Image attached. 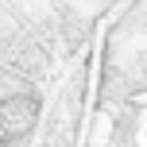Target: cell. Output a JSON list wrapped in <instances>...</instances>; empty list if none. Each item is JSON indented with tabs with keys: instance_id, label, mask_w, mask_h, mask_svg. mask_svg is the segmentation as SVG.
<instances>
[{
	"instance_id": "cell-1",
	"label": "cell",
	"mask_w": 147,
	"mask_h": 147,
	"mask_svg": "<svg viewBox=\"0 0 147 147\" xmlns=\"http://www.w3.org/2000/svg\"><path fill=\"white\" fill-rule=\"evenodd\" d=\"M35 120H39L35 97H8V101H0V143L27 136L35 128Z\"/></svg>"
}]
</instances>
